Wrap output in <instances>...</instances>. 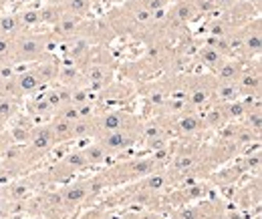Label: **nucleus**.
<instances>
[{
    "label": "nucleus",
    "instance_id": "obj_29",
    "mask_svg": "<svg viewBox=\"0 0 262 219\" xmlns=\"http://www.w3.org/2000/svg\"><path fill=\"white\" fill-rule=\"evenodd\" d=\"M14 141H12V137H10V133H8V129H2L0 131V157L4 153V149L8 147V145H12Z\"/></svg>",
    "mask_w": 262,
    "mask_h": 219
},
{
    "label": "nucleus",
    "instance_id": "obj_26",
    "mask_svg": "<svg viewBox=\"0 0 262 219\" xmlns=\"http://www.w3.org/2000/svg\"><path fill=\"white\" fill-rule=\"evenodd\" d=\"M55 115L61 117V119H65V121H69V123H75V121L81 119V117H79V109H77L75 105H65V107L59 109Z\"/></svg>",
    "mask_w": 262,
    "mask_h": 219
},
{
    "label": "nucleus",
    "instance_id": "obj_19",
    "mask_svg": "<svg viewBox=\"0 0 262 219\" xmlns=\"http://www.w3.org/2000/svg\"><path fill=\"white\" fill-rule=\"evenodd\" d=\"M97 133L93 119H79L73 123V141H85V139H93Z\"/></svg>",
    "mask_w": 262,
    "mask_h": 219
},
{
    "label": "nucleus",
    "instance_id": "obj_10",
    "mask_svg": "<svg viewBox=\"0 0 262 219\" xmlns=\"http://www.w3.org/2000/svg\"><path fill=\"white\" fill-rule=\"evenodd\" d=\"M25 107H27V111H29V117L42 119V123H45V121H49V119L55 115V109L49 105V101L45 99L42 91L33 94V96H29V99H27V103H25Z\"/></svg>",
    "mask_w": 262,
    "mask_h": 219
},
{
    "label": "nucleus",
    "instance_id": "obj_23",
    "mask_svg": "<svg viewBox=\"0 0 262 219\" xmlns=\"http://www.w3.org/2000/svg\"><path fill=\"white\" fill-rule=\"evenodd\" d=\"M20 20H23V27L25 31H34L40 27V18H38V6H25V8H18L16 10Z\"/></svg>",
    "mask_w": 262,
    "mask_h": 219
},
{
    "label": "nucleus",
    "instance_id": "obj_27",
    "mask_svg": "<svg viewBox=\"0 0 262 219\" xmlns=\"http://www.w3.org/2000/svg\"><path fill=\"white\" fill-rule=\"evenodd\" d=\"M10 55H12V38L0 36V64L12 63L10 61Z\"/></svg>",
    "mask_w": 262,
    "mask_h": 219
},
{
    "label": "nucleus",
    "instance_id": "obj_30",
    "mask_svg": "<svg viewBox=\"0 0 262 219\" xmlns=\"http://www.w3.org/2000/svg\"><path fill=\"white\" fill-rule=\"evenodd\" d=\"M216 2V10L218 12H228L230 8H234L240 0H214Z\"/></svg>",
    "mask_w": 262,
    "mask_h": 219
},
{
    "label": "nucleus",
    "instance_id": "obj_32",
    "mask_svg": "<svg viewBox=\"0 0 262 219\" xmlns=\"http://www.w3.org/2000/svg\"><path fill=\"white\" fill-rule=\"evenodd\" d=\"M208 219H228V217H226V213H224V211H220V209H218V211H212V213L208 215Z\"/></svg>",
    "mask_w": 262,
    "mask_h": 219
},
{
    "label": "nucleus",
    "instance_id": "obj_36",
    "mask_svg": "<svg viewBox=\"0 0 262 219\" xmlns=\"http://www.w3.org/2000/svg\"><path fill=\"white\" fill-rule=\"evenodd\" d=\"M167 2H173V0H167Z\"/></svg>",
    "mask_w": 262,
    "mask_h": 219
},
{
    "label": "nucleus",
    "instance_id": "obj_18",
    "mask_svg": "<svg viewBox=\"0 0 262 219\" xmlns=\"http://www.w3.org/2000/svg\"><path fill=\"white\" fill-rule=\"evenodd\" d=\"M242 173H244V169L240 167V163H236V165H230L226 169L216 171V173L212 175V179H214V183H218V185H232V183H236V179L242 177Z\"/></svg>",
    "mask_w": 262,
    "mask_h": 219
},
{
    "label": "nucleus",
    "instance_id": "obj_11",
    "mask_svg": "<svg viewBox=\"0 0 262 219\" xmlns=\"http://www.w3.org/2000/svg\"><path fill=\"white\" fill-rule=\"evenodd\" d=\"M63 14L75 16V18H87L93 12L95 0H61L59 2Z\"/></svg>",
    "mask_w": 262,
    "mask_h": 219
},
{
    "label": "nucleus",
    "instance_id": "obj_7",
    "mask_svg": "<svg viewBox=\"0 0 262 219\" xmlns=\"http://www.w3.org/2000/svg\"><path fill=\"white\" fill-rule=\"evenodd\" d=\"M31 68L34 70V75L40 79V83L47 87H51V85H57V81H59V68H61V61L59 59H55L53 55H49L47 59H42V61H38V63L31 64Z\"/></svg>",
    "mask_w": 262,
    "mask_h": 219
},
{
    "label": "nucleus",
    "instance_id": "obj_15",
    "mask_svg": "<svg viewBox=\"0 0 262 219\" xmlns=\"http://www.w3.org/2000/svg\"><path fill=\"white\" fill-rule=\"evenodd\" d=\"M81 153L85 157L89 169H91V167H97V165H105L107 159H109V153L99 145L95 139H91V143H87L85 147H81Z\"/></svg>",
    "mask_w": 262,
    "mask_h": 219
},
{
    "label": "nucleus",
    "instance_id": "obj_1",
    "mask_svg": "<svg viewBox=\"0 0 262 219\" xmlns=\"http://www.w3.org/2000/svg\"><path fill=\"white\" fill-rule=\"evenodd\" d=\"M53 42L51 32L25 31L12 38V64H34L49 57V44Z\"/></svg>",
    "mask_w": 262,
    "mask_h": 219
},
{
    "label": "nucleus",
    "instance_id": "obj_33",
    "mask_svg": "<svg viewBox=\"0 0 262 219\" xmlns=\"http://www.w3.org/2000/svg\"><path fill=\"white\" fill-rule=\"evenodd\" d=\"M45 2H51V4H59L61 0H45Z\"/></svg>",
    "mask_w": 262,
    "mask_h": 219
},
{
    "label": "nucleus",
    "instance_id": "obj_21",
    "mask_svg": "<svg viewBox=\"0 0 262 219\" xmlns=\"http://www.w3.org/2000/svg\"><path fill=\"white\" fill-rule=\"evenodd\" d=\"M236 99H240L236 83H216L214 103H230V101H236Z\"/></svg>",
    "mask_w": 262,
    "mask_h": 219
},
{
    "label": "nucleus",
    "instance_id": "obj_31",
    "mask_svg": "<svg viewBox=\"0 0 262 219\" xmlns=\"http://www.w3.org/2000/svg\"><path fill=\"white\" fill-rule=\"evenodd\" d=\"M10 2H14L16 8H25V6H33L34 0H10Z\"/></svg>",
    "mask_w": 262,
    "mask_h": 219
},
{
    "label": "nucleus",
    "instance_id": "obj_24",
    "mask_svg": "<svg viewBox=\"0 0 262 219\" xmlns=\"http://www.w3.org/2000/svg\"><path fill=\"white\" fill-rule=\"evenodd\" d=\"M234 31H238V29H234L230 25L224 14H220L218 18H212L210 25H208V34L210 36H230Z\"/></svg>",
    "mask_w": 262,
    "mask_h": 219
},
{
    "label": "nucleus",
    "instance_id": "obj_34",
    "mask_svg": "<svg viewBox=\"0 0 262 219\" xmlns=\"http://www.w3.org/2000/svg\"><path fill=\"white\" fill-rule=\"evenodd\" d=\"M2 129H6V127H4V125H0V131H2Z\"/></svg>",
    "mask_w": 262,
    "mask_h": 219
},
{
    "label": "nucleus",
    "instance_id": "obj_12",
    "mask_svg": "<svg viewBox=\"0 0 262 219\" xmlns=\"http://www.w3.org/2000/svg\"><path fill=\"white\" fill-rule=\"evenodd\" d=\"M97 96H101L105 103H111V105H115L117 101L121 103H127L131 96V91L129 87L125 85V83H109L105 89H101L97 93Z\"/></svg>",
    "mask_w": 262,
    "mask_h": 219
},
{
    "label": "nucleus",
    "instance_id": "obj_5",
    "mask_svg": "<svg viewBox=\"0 0 262 219\" xmlns=\"http://www.w3.org/2000/svg\"><path fill=\"white\" fill-rule=\"evenodd\" d=\"M236 87H238L240 99H244V96H260L262 77H260V63H258V59L254 61V68L252 66H246L238 75Z\"/></svg>",
    "mask_w": 262,
    "mask_h": 219
},
{
    "label": "nucleus",
    "instance_id": "obj_16",
    "mask_svg": "<svg viewBox=\"0 0 262 219\" xmlns=\"http://www.w3.org/2000/svg\"><path fill=\"white\" fill-rule=\"evenodd\" d=\"M38 18H40V27H55L61 18H63V10L59 4H51L45 2L42 6H38Z\"/></svg>",
    "mask_w": 262,
    "mask_h": 219
},
{
    "label": "nucleus",
    "instance_id": "obj_28",
    "mask_svg": "<svg viewBox=\"0 0 262 219\" xmlns=\"http://www.w3.org/2000/svg\"><path fill=\"white\" fill-rule=\"evenodd\" d=\"M204 211L198 207H184L182 211H178V219H204Z\"/></svg>",
    "mask_w": 262,
    "mask_h": 219
},
{
    "label": "nucleus",
    "instance_id": "obj_14",
    "mask_svg": "<svg viewBox=\"0 0 262 219\" xmlns=\"http://www.w3.org/2000/svg\"><path fill=\"white\" fill-rule=\"evenodd\" d=\"M20 32H25L23 27V20L18 16V12H4L0 14V36H6V38H14L18 36Z\"/></svg>",
    "mask_w": 262,
    "mask_h": 219
},
{
    "label": "nucleus",
    "instance_id": "obj_4",
    "mask_svg": "<svg viewBox=\"0 0 262 219\" xmlns=\"http://www.w3.org/2000/svg\"><path fill=\"white\" fill-rule=\"evenodd\" d=\"M131 119H133V113L123 111V109H105V111H99L97 115L93 117V123H95V129H97L95 137L101 135V133L117 131V129L127 125Z\"/></svg>",
    "mask_w": 262,
    "mask_h": 219
},
{
    "label": "nucleus",
    "instance_id": "obj_2",
    "mask_svg": "<svg viewBox=\"0 0 262 219\" xmlns=\"http://www.w3.org/2000/svg\"><path fill=\"white\" fill-rule=\"evenodd\" d=\"M141 127H143V123L139 121V117L133 115V119L125 127H121L117 131H111V133H101L95 137V141L109 153V157L117 155V153H123V151H127V149L135 147L139 143Z\"/></svg>",
    "mask_w": 262,
    "mask_h": 219
},
{
    "label": "nucleus",
    "instance_id": "obj_3",
    "mask_svg": "<svg viewBox=\"0 0 262 219\" xmlns=\"http://www.w3.org/2000/svg\"><path fill=\"white\" fill-rule=\"evenodd\" d=\"M61 199L71 211L79 209L83 203L89 201L91 195H95V187L91 179H81V181H67L63 187L59 189Z\"/></svg>",
    "mask_w": 262,
    "mask_h": 219
},
{
    "label": "nucleus",
    "instance_id": "obj_8",
    "mask_svg": "<svg viewBox=\"0 0 262 219\" xmlns=\"http://www.w3.org/2000/svg\"><path fill=\"white\" fill-rule=\"evenodd\" d=\"M14 79H16V87H18V93H20L23 99H29V96L40 93V91L45 89V85H42V83H40V79L34 75L33 68L16 70Z\"/></svg>",
    "mask_w": 262,
    "mask_h": 219
},
{
    "label": "nucleus",
    "instance_id": "obj_6",
    "mask_svg": "<svg viewBox=\"0 0 262 219\" xmlns=\"http://www.w3.org/2000/svg\"><path fill=\"white\" fill-rule=\"evenodd\" d=\"M165 14H167L173 22H178L180 27H184V29L200 18L196 12V6H194L192 0H173V2L167 6Z\"/></svg>",
    "mask_w": 262,
    "mask_h": 219
},
{
    "label": "nucleus",
    "instance_id": "obj_13",
    "mask_svg": "<svg viewBox=\"0 0 262 219\" xmlns=\"http://www.w3.org/2000/svg\"><path fill=\"white\" fill-rule=\"evenodd\" d=\"M49 127L53 131V137H55V143L57 145H65V143H73V123H69L65 119L53 115L49 119Z\"/></svg>",
    "mask_w": 262,
    "mask_h": 219
},
{
    "label": "nucleus",
    "instance_id": "obj_17",
    "mask_svg": "<svg viewBox=\"0 0 262 219\" xmlns=\"http://www.w3.org/2000/svg\"><path fill=\"white\" fill-rule=\"evenodd\" d=\"M18 111H20V101L0 96V125L6 127L8 123H12L18 117Z\"/></svg>",
    "mask_w": 262,
    "mask_h": 219
},
{
    "label": "nucleus",
    "instance_id": "obj_20",
    "mask_svg": "<svg viewBox=\"0 0 262 219\" xmlns=\"http://www.w3.org/2000/svg\"><path fill=\"white\" fill-rule=\"evenodd\" d=\"M61 163L65 165L69 171H73L75 175H77V173H83V171L89 169V165H87L85 157H83V153H81V149H77V151H69V153L61 159Z\"/></svg>",
    "mask_w": 262,
    "mask_h": 219
},
{
    "label": "nucleus",
    "instance_id": "obj_35",
    "mask_svg": "<svg viewBox=\"0 0 262 219\" xmlns=\"http://www.w3.org/2000/svg\"><path fill=\"white\" fill-rule=\"evenodd\" d=\"M81 219H87V217H85V215H83V217H81Z\"/></svg>",
    "mask_w": 262,
    "mask_h": 219
},
{
    "label": "nucleus",
    "instance_id": "obj_22",
    "mask_svg": "<svg viewBox=\"0 0 262 219\" xmlns=\"http://www.w3.org/2000/svg\"><path fill=\"white\" fill-rule=\"evenodd\" d=\"M198 59L204 63V66H210L212 70H216L220 64H222V61L226 59V57H222L216 48H212V46H208V44H204V46H200L198 48Z\"/></svg>",
    "mask_w": 262,
    "mask_h": 219
},
{
    "label": "nucleus",
    "instance_id": "obj_9",
    "mask_svg": "<svg viewBox=\"0 0 262 219\" xmlns=\"http://www.w3.org/2000/svg\"><path fill=\"white\" fill-rule=\"evenodd\" d=\"M173 127H176V131H178L180 135H184V137L198 135V133L206 131L204 121H202V115H198L194 111H188V113H184V115H178Z\"/></svg>",
    "mask_w": 262,
    "mask_h": 219
},
{
    "label": "nucleus",
    "instance_id": "obj_25",
    "mask_svg": "<svg viewBox=\"0 0 262 219\" xmlns=\"http://www.w3.org/2000/svg\"><path fill=\"white\" fill-rule=\"evenodd\" d=\"M192 2H194V6H196L198 16H210V14L218 12L214 0H192Z\"/></svg>",
    "mask_w": 262,
    "mask_h": 219
}]
</instances>
